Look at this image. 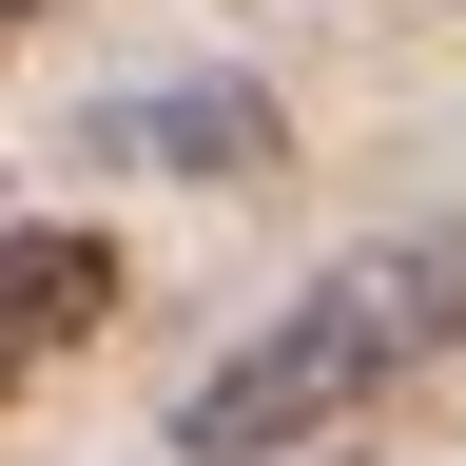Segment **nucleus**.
<instances>
[{
    "label": "nucleus",
    "mask_w": 466,
    "mask_h": 466,
    "mask_svg": "<svg viewBox=\"0 0 466 466\" xmlns=\"http://www.w3.org/2000/svg\"><path fill=\"white\" fill-rule=\"evenodd\" d=\"M97 137L156 156V175H272V97L253 78H156V97H97Z\"/></svg>",
    "instance_id": "obj_3"
},
{
    "label": "nucleus",
    "mask_w": 466,
    "mask_h": 466,
    "mask_svg": "<svg viewBox=\"0 0 466 466\" xmlns=\"http://www.w3.org/2000/svg\"><path fill=\"white\" fill-rule=\"evenodd\" d=\"M447 350H466V233L447 214L350 233V253H311L195 389H175V466H311V447L370 428L389 389H428Z\"/></svg>",
    "instance_id": "obj_1"
},
{
    "label": "nucleus",
    "mask_w": 466,
    "mask_h": 466,
    "mask_svg": "<svg viewBox=\"0 0 466 466\" xmlns=\"http://www.w3.org/2000/svg\"><path fill=\"white\" fill-rule=\"evenodd\" d=\"M116 330V233L78 214H0V408H20L58 350H97Z\"/></svg>",
    "instance_id": "obj_2"
},
{
    "label": "nucleus",
    "mask_w": 466,
    "mask_h": 466,
    "mask_svg": "<svg viewBox=\"0 0 466 466\" xmlns=\"http://www.w3.org/2000/svg\"><path fill=\"white\" fill-rule=\"evenodd\" d=\"M0 20H20V0H0Z\"/></svg>",
    "instance_id": "obj_4"
}]
</instances>
